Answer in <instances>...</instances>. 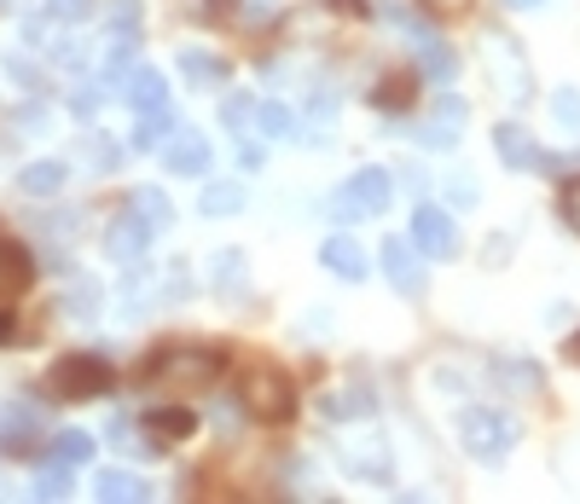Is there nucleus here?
I'll list each match as a JSON object with an SVG mask.
<instances>
[{"instance_id": "f257e3e1", "label": "nucleus", "mask_w": 580, "mask_h": 504, "mask_svg": "<svg viewBox=\"0 0 580 504\" xmlns=\"http://www.w3.org/2000/svg\"><path fill=\"white\" fill-rule=\"evenodd\" d=\"M238 394H244V412L256 423H291V412H296V383L279 366H250Z\"/></svg>"}, {"instance_id": "f03ea898", "label": "nucleus", "mask_w": 580, "mask_h": 504, "mask_svg": "<svg viewBox=\"0 0 580 504\" xmlns=\"http://www.w3.org/2000/svg\"><path fill=\"white\" fill-rule=\"evenodd\" d=\"M145 377L163 389H210L221 377V354L215 348H163V354H151Z\"/></svg>"}, {"instance_id": "7ed1b4c3", "label": "nucleus", "mask_w": 580, "mask_h": 504, "mask_svg": "<svg viewBox=\"0 0 580 504\" xmlns=\"http://www.w3.org/2000/svg\"><path fill=\"white\" fill-rule=\"evenodd\" d=\"M111 389H116V371H111V360H99V354H64L53 366V394L59 400H99Z\"/></svg>"}, {"instance_id": "20e7f679", "label": "nucleus", "mask_w": 580, "mask_h": 504, "mask_svg": "<svg viewBox=\"0 0 580 504\" xmlns=\"http://www.w3.org/2000/svg\"><path fill=\"white\" fill-rule=\"evenodd\" d=\"M517 435L522 430L506 412H488V407H465L459 412V441H465V452H476V459H499V452H511Z\"/></svg>"}, {"instance_id": "39448f33", "label": "nucleus", "mask_w": 580, "mask_h": 504, "mask_svg": "<svg viewBox=\"0 0 580 504\" xmlns=\"http://www.w3.org/2000/svg\"><path fill=\"white\" fill-rule=\"evenodd\" d=\"M389 197H395L389 168H360L355 181L343 186V197H332V215H343V220H366V215H384Z\"/></svg>"}, {"instance_id": "423d86ee", "label": "nucleus", "mask_w": 580, "mask_h": 504, "mask_svg": "<svg viewBox=\"0 0 580 504\" xmlns=\"http://www.w3.org/2000/svg\"><path fill=\"white\" fill-rule=\"evenodd\" d=\"M407 238L418 244V256H430V261H452V256H459V226H452V215L436 209V204H418L413 209V233Z\"/></svg>"}, {"instance_id": "0eeeda50", "label": "nucleus", "mask_w": 580, "mask_h": 504, "mask_svg": "<svg viewBox=\"0 0 580 504\" xmlns=\"http://www.w3.org/2000/svg\"><path fill=\"white\" fill-rule=\"evenodd\" d=\"M151 233H157V226H151V220L129 204V209H122V215L105 226V256H111V261H140L145 249H151Z\"/></svg>"}, {"instance_id": "6e6552de", "label": "nucleus", "mask_w": 580, "mask_h": 504, "mask_svg": "<svg viewBox=\"0 0 580 504\" xmlns=\"http://www.w3.org/2000/svg\"><path fill=\"white\" fill-rule=\"evenodd\" d=\"M384 272L400 296H424V261H418V244L413 238H389L384 244Z\"/></svg>"}, {"instance_id": "1a4fd4ad", "label": "nucleus", "mask_w": 580, "mask_h": 504, "mask_svg": "<svg viewBox=\"0 0 580 504\" xmlns=\"http://www.w3.org/2000/svg\"><path fill=\"white\" fill-rule=\"evenodd\" d=\"M163 168L169 174H204L210 168V140L197 134V128H174L163 140Z\"/></svg>"}, {"instance_id": "9d476101", "label": "nucleus", "mask_w": 580, "mask_h": 504, "mask_svg": "<svg viewBox=\"0 0 580 504\" xmlns=\"http://www.w3.org/2000/svg\"><path fill=\"white\" fill-rule=\"evenodd\" d=\"M41 412L23 407V400H12V407H0V452H30L41 441Z\"/></svg>"}, {"instance_id": "9b49d317", "label": "nucleus", "mask_w": 580, "mask_h": 504, "mask_svg": "<svg viewBox=\"0 0 580 504\" xmlns=\"http://www.w3.org/2000/svg\"><path fill=\"white\" fill-rule=\"evenodd\" d=\"M30 279H35L30 249H23L18 238H0V308H7V301H18L23 290H30Z\"/></svg>"}, {"instance_id": "f8f14e48", "label": "nucleus", "mask_w": 580, "mask_h": 504, "mask_svg": "<svg viewBox=\"0 0 580 504\" xmlns=\"http://www.w3.org/2000/svg\"><path fill=\"white\" fill-rule=\"evenodd\" d=\"M319 261L332 267L337 279H348V285H360V279H366V249H360V238H348V233L325 238V244H319Z\"/></svg>"}, {"instance_id": "ddd939ff", "label": "nucleus", "mask_w": 580, "mask_h": 504, "mask_svg": "<svg viewBox=\"0 0 580 504\" xmlns=\"http://www.w3.org/2000/svg\"><path fill=\"white\" fill-rule=\"evenodd\" d=\"M493 151H499V163H506V168H540L535 134L517 128V122H499V128H493Z\"/></svg>"}, {"instance_id": "4468645a", "label": "nucleus", "mask_w": 580, "mask_h": 504, "mask_svg": "<svg viewBox=\"0 0 580 504\" xmlns=\"http://www.w3.org/2000/svg\"><path fill=\"white\" fill-rule=\"evenodd\" d=\"M122 99L145 116V111H169V82H163V70H145V64H134V75L122 82Z\"/></svg>"}, {"instance_id": "2eb2a0df", "label": "nucleus", "mask_w": 580, "mask_h": 504, "mask_svg": "<svg viewBox=\"0 0 580 504\" xmlns=\"http://www.w3.org/2000/svg\"><path fill=\"white\" fill-rule=\"evenodd\" d=\"M488 53H493V75H499V82H506V70H511V99L522 105V99H528V70H522V59H517V41L488 35Z\"/></svg>"}, {"instance_id": "dca6fc26", "label": "nucleus", "mask_w": 580, "mask_h": 504, "mask_svg": "<svg viewBox=\"0 0 580 504\" xmlns=\"http://www.w3.org/2000/svg\"><path fill=\"white\" fill-rule=\"evenodd\" d=\"M145 423H151V446H169V441H186V435L197 430V418H192L186 407H163V412H151Z\"/></svg>"}, {"instance_id": "f3484780", "label": "nucleus", "mask_w": 580, "mask_h": 504, "mask_svg": "<svg viewBox=\"0 0 580 504\" xmlns=\"http://www.w3.org/2000/svg\"><path fill=\"white\" fill-rule=\"evenodd\" d=\"M18 192L23 197H59L64 192V163H30L18 174Z\"/></svg>"}, {"instance_id": "a211bd4d", "label": "nucleus", "mask_w": 580, "mask_h": 504, "mask_svg": "<svg viewBox=\"0 0 580 504\" xmlns=\"http://www.w3.org/2000/svg\"><path fill=\"white\" fill-rule=\"evenodd\" d=\"M93 493L105 498V504H122V498H151V487L140 482V475H129V470H105L93 482Z\"/></svg>"}, {"instance_id": "6ab92c4d", "label": "nucleus", "mask_w": 580, "mask_h": 504, "mask_svg": "<svg viewBox=\"0 0 580 504\" xmlns=\"http://www.w3.org/2000/svg\"><path fill=\"white\" fill-rule=\"evenodd\" d=\"M418 70L430 75V82H452V75H459V59H452V47H441L430 35V41H418Z\"/></svg>"}, {"instance_id": "aec40b11", "label": "nucleus", "mask_w": 580, "mask_h": 504, "mask_svg": "<svg viewBox=\"0 0 580 504\" xmlns=\"http://www.w3.org/2000/svg\"><path fill=\"white\" fill-rule=\"evenodd\" d=\"M197 209L204 215H238L244 209V186L238 181H210L204 197H197Z\"/></svg>"}, {"instance_id": "412c9836", "label": "nucleus", "mask_w": 580, "mask_h": 504, "mask_svg": "<svg viewBox=\"0 0 580 504\" xmlns=\"http://www.w3.org/2000/svg\"><path fill=\"white\" fill-rule=\"evenodd\" d=\"M210 279L221 296H244V256L238 249H221V256L210 261Z\"/></svg>"}, {"instance_id": "4be33fe9", "label": "nucleus", "mask_w": 580, "mask_h": 504, "mask_svg": "<svg viewBox=\"0 0 580 504\" xmlns=\"http://www.w3.org/2000/svg\"><path fill=\"white\" fill-rule=\"evenodd\" d=\"M348 464H355V475H372V482H389V452H384V441H355L348 446Z\"/></svg>"}, {"instance_id": "5701e85b", "label": "nucleus", "mask_w": 580, "mask_h": 504, "mask_svg": "<svg viewBox=\"0 0 580 504\" xmlns=\"http://www.w3.org/2000/svg\"><path fill=\"white\" fill-rule=\"evenodd\" d=\"M181 70H186L192 88H221L226 82V64L215 53H181Z\"/></svg>"}, {"instance_id": "b1692460", "label": "nucleus", "mask_w": 580, "mask_h": 504, "mask_svg": "<svg viewBox=\"0 0 580 504\" xmlns=\"http://www.w3.org/2000/svg\"><path fill=\"white\" fill-rule=\"evenodd\" d=\"M169 134H174V116H169V111H145L129 145H134V151H163V140H169Z\"/></svg>"}, {"instance_id": "393cba45", "label": "nucleus", "mask_w": 580, "mask_h": 504, "mask_svg": "<svg viewBox=\"0 0 580 504\" xmlns=\"http://www.w3.org/2000/svg\"><path fill=\"white\" fill-rule=\"evenodd\" d=\"M256 128L267 140H285V134H296V116L279 105V99H256Z\"/></svg>"}, {"instance_id": "a878e982", "label": "nucleus", "mask_w": 580, "mask_h": 504, "mask_svg": "<svg viewBox=\"0 0 580 504\" xmlns=\"http://www.w3.org/2000/svg\"><path fill=\"white\" fill-rule=\"evenodd\" d=\"M129 204H134V209H140L151 226H157V233H163V226L174 220V209H169V192H157V186H140V192L129 197Z\"/></svg>"}, {"instance_id": "bb28decb", "label": "nucleus", "mask_w": 580, "mask_h": 504, "mask_svg": "<svg viewBox=\"0 0 580 504\" xmlns=\"http://www.w3.org/2000/svg\"><path fill=\"white\" fill-rule=\"evenodd\" d=\"M88 459H93V435H82V430L53 435V464H88Z\"/></svg>"}, {"instance_id": "cd10ccee", "label": "nucleus", "mask_w": 580, "mask_h": 504, "mask_svg": "<svg viewBox=\"0 0 580 504\" xmlns=\"http://www.w3.org/2000/svg\"><path fill=\"white\" fill-rule=\"evenodd\" d=\"M372 105L377 111H407L413 105V75H389V82H377Z\"/></svg>"}, {"instance_id": "c85d7f7f", "label": "nucleus", "mask_w": 580, "mask_h": 504, "mask_svg": "<svg viewBox=\"0 0 580 504\" xmlns=\"http://www.w3.org/2000/svg\"><path fill=\"white\" fill-rule=\"evenodd\" d=\"M459 128H465V122L430 116V122H424V128H418V145H424V151H452V145H459Z\"/></svg>"}, {"instance_id": "c756f323", "label": "nucleus", "mask_w": 580, "mask_h": 504, "mask_svg": "<svg viewBox=\"0 0 580 504\" xmlns=\"http://www.w3.org/2000/svg\"><path fill=\"white\" fill-rule=\"evenodd\" d=\"M64 313L93 319V313H99V285H93V279H75V285L64 290Z\"/></svg>"}, {"instance_id": "7c9ffc66", "label": "nucleus", "mask_w": 580, "mask_h": 504, "mask_svg": "<svg viewBox=\"0 0 580 504\" xmlns=\"http://www.w3.org/2000/svg\"><path fill=\"white\" fill-rule=\"evenodd\" d=\"M35 498H70V464H53V459H47L41 475H35Z\"/></svg>"}, {"instance_id": "2f4dec72", "label": "nucleus", "mask_w": 580, "mask_h": 504, "mask_svg": "<svg viewBox=\"0 0 580 504\" xmlns=\"http://www.w3.org/2000/svg\"><path fill=\"white\" fill-rule=\"evenodd\" d=\"M221 122H226V128H244V122H256V99H250V93H226Z\"/></svg>"}, {"instance_id": "473e14b6", "label": "nucleus", "mask_w": 580, "mask_h": 504, "mask_svg": "<svg viewBox=\"0 0 580 504\" xmlns=\"http://www.w3.org/2000/svg\"><path fill=\"white\" fill-rule=\"evenodd\" d=\"M99 105H105V88H99V82H82V88L70 93V111L82 116V122H88V116H99Z\"/></svg>"}, {"instance_id": "72a5a7b5", "label": "nucleus", "mask_w": 580, "mask_h": 504, "mask_svg": "<svg viewBox=\"0 0 580 504\" xmlns=\"http://www.w3.org/2000/svg\"><path fill=\"white\" fill-rule=\"evenodd\" d=\"M551 116H558L563 128H580V93L574 88H558V93H551Z\"/></svg>"}, {"instance_id": "f704fd0d", "label": "nucleus", "mask_w": 580, "mask_h": 504, "mask_svg": "<svg viewBox=\"0 0 580 504\" xmlns=\"http://www.w3.org/2000/svg\"><path fill=\"white\" fill-rule=\"evenodd\" d=\"M82 157H88L93 168H116V157H122V151H116V140L93 134V140H88V151H82Z\"/></svg>"}, {"instance_id": "c9c22d12", "label": "nucleus", "mask_w": 580, "mask_h": 504, "mask_svg": "<svg viewBox=\"0 0 580 504\" xmlns=\"http://www.w3.org/2000/svg\"><path fill=\"white\" fill-rule=\"evenodd\" d=\"M558 209H563V220H569V233L580 238V174H574V181H563V197H558Z\"/></svg>"}, {"instance_id": "e433bc0d", "label": "nucleus", "mask_w": 580, "mask_h": 504, "mask_svg": "<svg viewBox=\"0 0 580 504\" xmlns=\"http://www.w3.org/2000/svg\"><path fill=\"white\" fill-rule=\"evenodd\" d=\"M111 446H122V452H140L145 446L140 430H134V418H111Z\"/></svg>"}, {"instance_id": "4c0bfd02", "label": "nucleus", "mask_w": 580, "mask_h": 504, "mask_svg": "<svg viewBox=\"0 0 580 504\" xmlns=\"http://www.w3.org/2000/svg\"><path fill=\"white\" fill-rule=\"evenodd\" d=\"M47 12L64 18V23H82V18L93 12V0H47Z\"/></svg>"}, {"instance_id": "58836bf2", "label": "nucleus", "mask_w": 580, "mask_h": 504, "mask_svg": "<svg viewBox=\"0 0 580 504\" xmlns=\"http://www.w3.org/2000/svg\"><path fill=\"white\" fill-rule=\"evenodd\" d=\"M447 197H452L459 209H470V204H476V181H470V174H452V181H447Z\"/></svg>"}, {"instance_id": "ea45409f", "label": "nucleus", "mask_w": 580, "mask_h": 504, "mask_svg": "<svg viewBox=\"0 0 580 504\" xmlns=\"http://www.w3.org/2000/svg\"><path fill=\"white\" fill-rule=\"evenodd\" d=\"M308 116H314V122H332V116H337V93L319 88V93L308 99Z\"/></svg>"}, {"instance_id": "a19ab883", "label": "nucleus", "mask_w": 580, "mask_h": 504, "mask_svg": "<svg viewBox=\"0 0 580 504\" xmlns=\"http://www.w3.org/2000/svg\"><path fill=\"white\" fill-rule=\"evenodd\" d=\"M273 18H279L273 0H244V23H273Z\"/></svg>"}, {"instance_id": "79ce46f5", "label": "nucleus", "mask_w": 580, "mask_h": 504, "mask_svg": "<svg viewBox=\"0 0 580 504\" xmlns=\"http://www.w3.org/2000/svg\"><path fill=\"white\" fill-rule=\"evenodd\" d=\"M7 70H12V82H23V88H41V70H35L30 59H7Z\"/></svg>"}, {"instance_id": "37998d69", "label": "nucleus", "mask_w": 580, "mask_h": 504, "mask_svg": "<svg viewBox=\"0 0 580 504\" xmlns=\"http://www.w3.org/2000/svg\"><path fill=\"white\" fill-rule=\"evenodd\" d=\"M221 7H233V0H192V18H204V23H215V18H226Z\"/></svg>"}, {"instance_id": "c03bdc74", "label": "nucleus", "mask_w": 580, "mask_h": 504, "mask_svg": "<svg viewBox=\"0 0 580 504\" xmlns=\"http://www.w3.org/2000/svg\"><path fill=\"white\" fill-rule=\"evenodd\" d=\"M262 157H267L262 140H244V145H238V163H244V168H262Z\"/></svg>"}, {"instance_id": "a18cd8bd", "label": "nucleus", "mask_w": 580, "mask_h": 504, "mask_svg": "<svg viewBox=\"0 0 580 504\" xmlns=\"http://www.w3.org/2000/svg\"><path fill=\"white\" fill-rule=\"evenodd\" d=\"M325 7L343 12V18H360V12H366V0H325Z\"/></svg>"}, {"instance_id": "49530a36", "label": "nucleus", "mask_w": 580, "mask_h": 504, "mask_svg": "<svg viewBox=\"0 0 580 504\" xmlns=\"http://www.w3.org/2000/svg\"><path fill=\"white\" fill-rule=\"evenodd\" d=\"M424 7H430V12H441V18H452V12H465L470 0H424Z\"/></svg>"}, {"instance_id": "de8ad7c7", "label": "nucleus", "mask_w": 580, "mask_h": 504, "mask_svg": "<svg viewBox=\"0 0 580 504\" xmlns=\"http://www.w3.org/2000/svg\"><path fill=\"white\" fill-rule=\"evenodd\" d=\"M506 7H511V12H540L546 0H506Z\"/></svg>"}, {"instance_id": "09e8293b", "label": "nucleus", "mask_w": 580, "mask_h": 504, "mask_svg": "<svg viewBox=\"0 0 580 504\" xmlns=\"http://www.w3.org/2000/svg\"><path fill=\"white\" fill-rule=\"evenodd\" d=\"M12 337H18V325H12L7 313H0V342H12Z\"/></svg>"}, {"instance_id": "8fccbe9b", "label": "nucleus", "mask_w": 580, "mask_h": 504, "mask_svg": "<svg viewBox=\"0 0 580 504\" xmlns=\"http://www.w3.org/2000/svg\"><path fill=\"white\" fill-rule=\"evenodd\" d=\"M574 360H580V342H574Z\"/></svg>"}]
</instances>
